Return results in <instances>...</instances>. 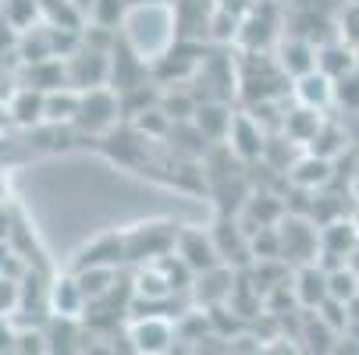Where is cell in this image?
Returning <instances> with one entry per match:
<instances>
[{
    "label": "cell",
    "mask_w": 359,
    "mask_h": 355,
    "mask_svg": "<svg viewBox=\"0 0 359 355\" xmlns=\"http://www.w3.org/2000/svg\"><path fill=\"white\" fill-rule=\"evenodd\" d=\"M338 39H345L352 50H359V4H345L338 18Z\"/></svg>",
    "instance_id": "d4e9b609"
},
{
    "label": "cell",
    "mask_w": 359,
    "mask_h": 355,
    "mask_svg": "<svg viewBox=\"0 0 359 355\" xmlns=\"http://www.w3.org/2000/svg\"><path fill=\"white\" fill-rule=\"evenodd\" d=\"M345 149V132L334 125V121H327L324 118V125H320V132L313 135V142L306 146V153H313V157H324V160H334L338 153Z\"/></svg>",
    "instance_id": "603a6c76"
},
{
    "label": "cell",
    "mask_w": 359,
    "mask_h": 355,
    "mask_svg": "<svg viewBox=\"0 0 359 355\" xmlns=\"http://www.w3.org/2000/svg\"><path fill=\"white\" fill-rule=\"evenodd\" d=\"M348 192L359 199V153H355V160H352V185H348Z\"/></svg>",
    "instance_id": "83f0119b"
},
{
    "label": "cell",
    "mask_w": 359,
    "mask_h": 355,
    "mask_svg": "<svg viewBox=\"0 0 359 355\" xmlns=\"http://www.w3.org/2000/svg\"><path fill=\"white\" fill-rule=\"evenodd\" d=\"M231 288H235V270L231 267H217L210 274H199L192 281V291L199 302H207L210 309L224 306V302H231Z\"/></svg>",
    "instance_id": "e0dca14e"
},
{
    "label": "cell",
    "mask_w": 359,
    "mask_h": 355,
    "mask_svg": "<svg viewBox=\"0 0 359 355\" xmlns=\"http://www.w3.org/2000/svg\"><path fill=\"white\" fill-rule=\"evenodd\" d=\"M175 256H178L196 277H199V274H210V270H217V267H224L221 256H217L214 235L203 231V228H182L178 245H175Z\"/></svg>",
    "instance_id": "8992f818"
},
{
    "label": "cell",
    "mask_w": 359,
    "mask_h": 355,
    "mask_svg": "<svg viewBox=\"0 0 359 355\" xmlns=\"http://www.w3.org/2000/svg\"><path fill=\"white\" fill-rule=\"evenodd\" d=\"M0 22H4L15 36L43 25V0H4V8H0Z\"/></svg>",
    "instance_id": "ffe728a7"
},
{
    "label": "cell",
    "mask_w": 359,
    "mask_h": 355,
    "mask_svg": "<svg viewBox=\"0 0 359 355\" xmlns=\"http://www.w3.org/2000/svg\"><path fill=\"white\" fill-rule=\"evenodd\" d=\"M278 235H281V260H292L299 267L320 260V228L310 217L285 214V221L278 224Z\"/></svg>",
    "instance_id": "277c9868"
},
{
    "label": "cell",
    "mask_w": 359,
    "mask_h": 355,
    "mask_svg": "<svg viewBox=\"0 0 359 355\" xmlns=\"http://www.w3.org/2000/svg\"><path fill=\"white\" fill-rule=\"evenodd\" d=\"M128 11H132V8L125 4V0H96L93 11H89V22H93V29L118 32V29H125Z\"/></svg>",
    "instance_id": "7402d4cb"
},
{
    "label": "cell",
    "mask_w": 359,
    "mask_h": 355,
    "mask_svg": "<svg viewBox=\"0 0 359 355\" xmlns=\"http://www.w3.org/2000/svg\"><path fill=\"white\" fill-rule=\"evenodd\" d=\"M146 135L135 128V125H118L111 135H104L100 149L114 160V164H125V167H142L146 171Z\"/></svg>",
    "instance_id": "9c48e42d"
},
{
    "label": "cell",
    "mask_w": 359,
    "mask_h": 355,
    "mask_svg": "<svg viewBox=\"0 0 359 355\" xmlns=\"http://www.w3.org/2000/svg\"><path fill=\"white\" fill-rule=\"evenodd\" d=\"M274 61L278 68L288 75V82H299L310 71H317V46L310 39H299V36H281V43L274 46Z\"/></svg>",
    "instance_id": "30bf717a"
},
{
    "label": "cell",
    "mask_w": 359,
    "mask_h": 355,
    "mask_svg": "<svg viewBox=\"0 0 359 355\" xmlns=\"http://www.w3.org/2000/svg\"><path fill=\"white\" fill-rule=\"evenodd\" d=\"M72 4H75V8L86 15V22H89V11H93V4H96V0H72Z\"/></svg>",
    "instance_id": "f1b7e54d"
},
{
    "label": "cell",
    "mask_w": 359,
    "mask_h": 355,
    "mask_svg": "<svg viewBox=\"0 0 359 355\" xmlns=\"http://www.w3.org/2000/svg\"><path fill=\"white\" fill-rule=\"evenodd\" d=\"M79 104H82V92H75V89L46 92V118H43V125H75Z\"/></svg>",
    "instance_id": "44dd1931"
},
{
    "label": "cell",
    "mask_w": 359,
    "mask_h": 355,
    "mask_svg": "<svg viewBox=\"0 0 359 355\" xmlns=\"http://www.w3.org/2000/svg\"><path fill=\"white\" fill-rule=\"evenodd\" d=\"M178 235H182V224H175V221L132 224L125 231V263H132L139 270V267H149V263L171 256L178 245Z\"/></svg>",
    "instance_id": "6da1fadb"
},
{
    "label": "cell",
    "mask_w": 359,
    "mask_h": 355,
    "mask_svg": "<svg viewBox=\"0 0 359 355\" xmlns=\"http://www.w3.org/2000/svg\"><path fill=\"white\" fill-rule=\"evenodd\" d=\"M267 355H302L295 344H288V341H278V344H271L267 348Z\"/></svg>",
    "instance_id": "4316f807"
},
{
    "label": "cell",
    "mask_w": 359,
    "mask_h": 355,
    "mask_svg": "<svg viewBox=\"0 0 359 355\" xmlns=\"http://www.w3.org/2000/svg\"><path fill=\"white\" fill-rule=\"evenodd\" d=\"M214 245H217V256L224 267L231 263H252V252H249V235L242 231L238 217H217V224L210 228Z\"/></svg>",
    "instance_id": "8fae6325"
},
{
    "label": "cell",
    "mask_w": 359,
    "mask_h": 355,
    "mask_svg": "<svg viewBox=\"0 0 359 355\" xmlns=\"http://www.w3.org/2000/svg\"><path fill=\"white\" fill-rule=\"evenodd\" d=\"M128 8H146V4H161V0H125Z\"/></svg>",
    "instance_id": "f546056e"
},
{
    "label": "cell",
    "mask_w": 359,
    "mask_h": 355,
    "mask_svg": "<svg viewBox=\"0 0 359 355\" xmlns=\"http://www.w3.org/2000/svg\"><path fill=\"white\" fill-rule=\"evenodd\" d=\"M231 121H235V114H231V107L224 104V99H203V104L196 107V114H192V125L203 132L207 142H224L228 132H231Z\"/></svg>",
    "instance_id": "9a60e30c"
},
{
    "label": "cell",
    "mask_w": 359,
    "mask_h": 355,
    "mask_svg": "<svg viewBox=\"0 0 359 355\" xmlns=\"http://www.w3.org/2000/svg\"><path fill=\"white\" fill-rule=\"evenodd\" d=\"M348 4H359V0H348Z\"/></svg>",
    "instance_id": "1f68e13d"
},
{
    "label": "cell",
    "mask_w": 359,
    "mask_h": 355,
    "mask_svg": "<svg viewBox=\"0 0 359 355\" xmlns=\"http://www.w3.org/2000/svg\"><path fill=\"white\" fill-rule=\"evenodd\" d=\"M224 146L231 149V153H235L242 164H249V160H264V153H267V132H264V125L256 121L252 114H235Z\"/></svg>",
    "instance_id": "ba28073f"
},
{
    "label": "cell",
    "mask_w": 359,
    "mask_h": 355,
    "mask_svg": "<svg viewBox=\"0 0 359 355\" xmlns=\"http://www.w3.org/2000/svg\"><path fill=\"white\" fill-rule=\"evenodd\" d=\"M355 68H359V64H355V50H352L345 39H331V43L317 46V71L327 75L331 82H338L341 75H348V71H355Z\"/></svg>",
    "instance_id": "d6986e66"
},
{
    "label": "cell",
    "mask_w": 359,
    "mask_h": 355,
    "mask_svg": "<svg viewBox=\"0 0 359 355\" xmlns=\"http://www.w3.org/2000/svg\"><path fill=\"white\" fill-rule=\"evenodd\" d=\"M292 288H295V302H299L302 309H320L324 302L331 298V291H327V270H324L320 263L295 267Z\"/></svg>",
    "instance_id": "7c38bea8"
},
{
    "label": "cell",
    "mask_w": 359,
    "mask_h": 355,
    "mask_svg": "<svg viewBox=\"0 0 359 355\" xmlns=\"http://www.w3.org/2000/svg\"><path fill=\"white\" fill-rule=\"evenodd\" d=\"M8 118L18 125V128H39L43 118H46V92H36V89H18L8 104Z\"/></svg>",
    "instance_id": "ac0fdd59"
},
{
    "label": "cell",
    "mask_w": 359,
    "mask_h": 355,
    "mask_svg": "<svg viewBox=\"0 0 359 355\" xmlns=\"http://www.w3.org/2000/svg\"><path fill=\"white\" fill-rule=\"evenodd\" d=\"M125 263V231H107L79 249V260L72 263V274L82 270H118Z\"/></svg>",
    "instance_id": "52a82bcc"
},
{
    "label": "cell",
    "mask_w": 359,
    "mask_h": 355,
    "mask_svg": "<svg viewBox=\"0 0 359 355\" xmlns=\"http://www.w3.org/2000/svg\"><path fill=\"white\" fill-rule=\"evenodd\" d=\"M352 221H355V228H359V202H355V214H352Z\"/></svg>",
    "instance_id": "4dcf8cb0"
},
{
    "label": "cell",
    "mask_w": 359,
    "mask_h": 355,
    "mask_svg": "<svg viewBox=\"0 0 359 355\" xmlns=\"http://www.w3.org/2000/svg\"><path fill=\"white\" fill-rule=\"evenodd\" d=\"M128 341L139 355H171V348L178 344V327L171 323V316H135Z\"/></svg>",
    "instance_id": "5b68a950"
},
{
    "label": "cell",
    "mask_w": 359,
    "mask_h": 355,
    "mask_svg": "<svg viewBox=\"0 0 359 355\" xmlns=\"http://www.w3.org/2000/svg\"><path fill=\"white\" fill-rule=\"evenodd\" d=\"M121 125V99L114 89H93V92H82V104H79V114H75V132L79 135H111L114 128Z\"/></svg>",
    "instance_id": "7a4b0ae2"
},
{
    "label": "cell",
    "mask_w": 359,
    "mask_h": 355,
    "mask_svg": "<svg viewBox=\"0 0 359 355\" xmlns=\"http://www.w3.org/2000/svg\"><path fill=\"white\" fill-rule=\"evenodd\" d=\"M18 313V281L0 277V320H11Z\"/></svg>",
    "instance_id": "484cf974"
},
{
    "label": "cell",
    "mask_w": 359,
    "mask_h": 355,
    "mask_svg": "<svg viewBox=\"0 0 359 355\" xmlns=\"http://www.w3.org/2000/svg\"><path fill=\"white\" fill-rule=\"evenodd\" d=\"M292 92H295V99H299V107H310V111H317V114H324V111L334 104V82H331L327 75H320V71H310L306 78L292 82Z\"/></svg>",
    "instance_id": "2e32d148"
},
{
    "label": "cell",
    "mask_w": 359,
    "mask_h": 355,
    "mask_svg": "<svg viewBox=\"0 0 359 355\" xmlns=\"http://www.w3.org/2000/svg\"><path fill=\"white\" fill-rule=\"evenodd\" d=\"M65 78H68V89H75V92L107 89L111 85V54L82 43L72 57H65Z\"/></svg>",
    "instance_id": "3957f363"
},
{
    "label": "cell",
    "mask_w": 359,
    "mask_h": 355,
    "mask_svg": "<svg viewBox=\"0 0 359 355\" xmlns=\"http://www.w3.org/2000/svg\"><path fill=\"white\" fill-rule=\"evenodd\" d=\"M86 302H89V298H86V291H82V284H79L75 274L50 281V288H46V309L54 313V316H61V320L79 316V313L86 309Z\"/></svg>",
    "instance_id": "4fadbf2b"
},
{
    "label": "cell",
    "mask_w": 359,
    "mask_h": 355,
    "mask_svg": "<svg viewBox=\"0 0 359 355\" xmlns=\"http://www.w3.org/2000/svg\"><path fill=\"white\" fill-rule=\"evenodd\" d=\"M288 181L302 192H320L334 181V160H324V157H313V153H302L292 171H288Z\"/></svg>",
    "instance_id": "5bb4252c"
},
{
    "label": "cell",
    "mask_w": 359,
    "mask_h": 355,
    "mask_svg": "<svg viewBox=\"0 0 359 355\" xmlns=\"http://www.w3.org/2000/svg\"><path fill=\"white\" fill-rule=\"evenodd\" d=\"M334 104L352 111V114H359V68L334 82Z\"/></svg>",
    "instance_id": "cb8c5ba5"
}]
</instances>
